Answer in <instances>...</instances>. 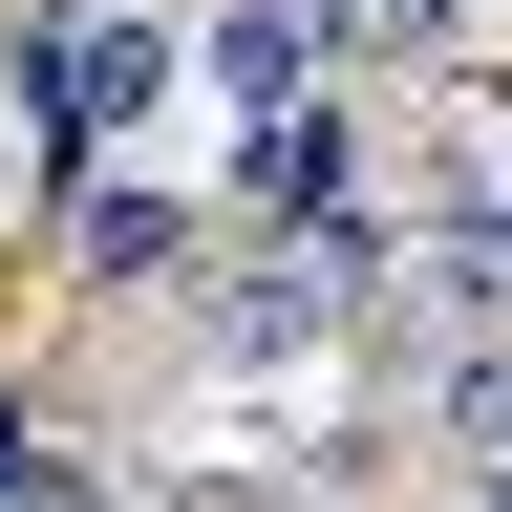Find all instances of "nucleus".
<instances>
[{"instance_id": "f257e3e1", "label": "nucleus", "mask_w": 512, "mask_h": 512, "mask_svg": "<svg viewBox=\"0 0 512 512\" xmlns=\"http://www.w3.org/2000/svg\"><path fill=\"white\" fill-rule=\"evenodd\" d=\"M342 320H363V278H342V235H320V256H256V278H214V299H192V342H214L235 384H278V363H320V342H342Z\"/></svg>"}, {"instance_id": "f03ea898", "label": "nucleus", "mask_w": 512, "mask_h": 512, "mask_svg": "<svg viewBox=\"0 0 512 512\" xmlns=\"http://www.w3.org/2000/svg\"><path fill=\"white\" fill-rule=\"evenodd\" d=\"M320 64H342V43H320V0H214V22H192V86H214L235 128H299Z\"/></svg>"}, {"instance_id": "7ed1b4c3", "label": "nucleus", "mask_w": 512, "mask_h": 512, "mask_svg": "<svg viewBox=\"0 0 512 512\" xmlns=\"http://www.w3.org/2000/svg\"><path fill=\"white\" fill-rule=\"evenodd\" d=\"M427 299L470 320V342H512V171H448L427 192Z\"/></svg>"}, {"instance_id": "20e7f679", "label": "nucleus", "mask_w": 512, "mask_h": 512, "mask_svg": "<svg viewBox=\"0 0 512 512\" xmlns=\"http://www.w3.org/2000/svg\"><path fill=\"white\" fill-rule=\"evenodd\" d=\"M150 86H171V22H86V43H43V107H64V128H150Z\"/></svg>"}, {"instance_id": "39448f33", "label": "nucleus", "mask_w": 512, "mask_h": 512, "mask_svg": "<svg viewBox=\"0 0 512 512\" xmlns=\"http://www.w3.org/2000/svg\"><path fill=\"white\" fill-rule=\"evenodd\" d=\"M64 256H86V278H171V256H192V214H171V192H86V214H64Z\"/></svg>"}, {"instance_id": "423d86ee", "label": "nucleus", "mask_w": 512, "mask_h": 512, "mask_svg": "<svg viewBox=\"0 0 512 512\" xmlns=\"http://www.w3.org/2000/svg\"><path fill=\"white\" fill-rule=\"evenodd\" d=\"M320 43H342V64H448L470 0H320Z\"/></svg>"}, {"instance_id": "0eeeda50", "label": "nucleus", "mask_w": 512, "mask_h": 512, "mask_svg": "<svg viewBox=\"0 0 512 512\" xmlns=\"http://www.w3.org/2000/svg\"><path fill=\"white\" fill-rule=\"evenodd\" d=\"M427 406H448V448H470V470H512V342H448Z\"/></svg>"}, {"instance_id": "6e6552de", "label": "nucleus", "mask_w": 512, "mask_h": 512, "mask_svg": "<svg viewBox=\"0 0 512 512\" xmlns=\"http://www.w3.org/2000/svg\"><path fill=\"white\" fill-rule=\"evenodd\" d=\"M491 107H512V64H491Z\"/></svg>"}, {"instance_id": "1a4fd4ad", "label": "nucleus", "mask_w": 512, "mask_h": 512, "mask_svg": "<svg viewBox=\"0 0 512 512\" xmlns=\"http://www.w3.org/2000/svg\"><path fill=\"white\" fill-rule=\"evenodd\" d=\"M491 512H512V470H491Z\"/></svg>"}]
</instances>
